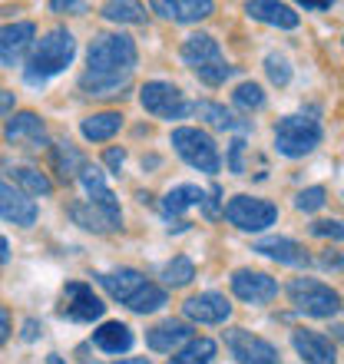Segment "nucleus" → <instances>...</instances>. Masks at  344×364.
I'll use <instances>...</instances> for the list:
<instances>
[{
	"mask_svg": "<svg viewBox=\"0 0 344 364\" xmlns=\"http://www.w3.org/2000/svg\"><path fill=\"white\" fill-rule=\"evenodd\" d=\"M103 163L109 166L113 173H119V169H123V163H126V149H123V146H109V149H106V156H103Z\"/></svg>",
	"mask_w": 344,
	"mask_h": 364,
	"instance_id": "nucleus-40",
	"label": "nucleus"
},
{
	"mask_svg": "<svg viewBox=\"0 0 344 364\" xmlns=\"http://www.w3.org/2000/svg\"><path fill=\"white\" fill-rule=\"evenodd\" d=\"M10 179L20 186L23 196H50L53 182L47 179V173H40L33 166H10Z\"/></svg>",
	"mask_w": 344,
	"mask_h": 364,
	"instance_id": "nucleus-26",
	"label": "nucleus"
},
{
	"mask_svg": "<svg viewBox=\"0 0 344 364\" xmlns=\"http://www.w3.org/2000/svg\"><path fill=\"white\" fill-rule=\"evenodd\" d=\"M139 103L146 113L159 116V119H182L186 113H192V106L182 100V90L166 83V80H153L139 90Z\"/></svg>",
	"mask_w": 344,
	"mask_h": 364,
	"instance_id": "nucleus-8",
	"label": "nucleus"
},
{
	"mask_svg": "<svg viewBox=\"0 0 344 364\" xmlns=\"http://www.w3.org/2000/svg\"><path fill=\"white\" fill-rule=\"evenodd\" d=\"M14 106H17V100H14V93H10V90H0V119H4V116H10V113H14Z\"/></svg>",
	"mask_w": 344,
	"mask_h": 364,
	"instance_id": "nucleus-42",
	"label": "nucleus"
},
{
	"mask_svg": "<svg viewBox=\"0 0 344 364\" xmlns=\"http://www.w3.org/2000/svg\"><path fill=\"white\" fill-rule=\"evenodd\" d=\"M40 335H43V325H40L37 318H27L23 321V341H37Z\"/></svg>",
	"mask_w": 344,
	"mask_h": 364,
	"instance_id": "nucleus-41",
	"label": "nucleus"
},
{
	"mask_svg": "<svg viewBox=\"0 0 344 364\" xmlns=\"http://www.w3.org/2000/svg\"><path fill=\"white\" fill-rule=\"evenodd\" d=\"M83 166H86V159H83V153H80L73 143H57L53 146V169L60 173V179L63 182L77 179Z\"/></svg>",
	"mask_w": 344,
	"mask_h": 364,
	"instance_id": "nucleus-27",
	"label": "nucleus"
},
{
	"mask_svg": "<svg viewBox=\"0 0 344 364\" xmlns=\"http://www.w3.org/2000/svg\"><path fill=\"white\" fill-rule=\"evenodd\" d=\"M212 358H215V341L212 338H195L186 348H179L169 358V364H209Z\"/></svg>",
	"mask_w": 344,
	"mask_h": 364,
	"instance_id": "nucleus-29",
	"label": "nucleus"
},
{
	"mask_svg": "<svg viewBox=\"0 0 344 364\" xmlns=\"http://www.w3.org/2000/svg\"><path fill=\"white\" fill-rule=\"evenodd\" d=\"M205 202V192L199 189V186H176V189L166 192L163 199V212L166 215H182L186 209H192V205H202Z\"/></svg>",
	"mask_w": 344,
	"mask_h": 364,
	"instance_id": "nucleus-28",
	"label": "nucleus"
},
{
	"mask_svg": "<svg viewBox=\"0 0 344 364\" xmlns=\"http://www.w3.org/2000/svg\"><path fill=\"white\" fill-rule=\"evenodd\" d=\"M172 146H176V153H179L192 169H199V173H219L222 169L219 146H215V139H212L209 133H202V129H192V126L172 129Z\"/></svg>",
	"mask_w": 344,
	"mask_h": 364,
	"instance_id": "nucleus-4",
	"label": "nucleus"
},
{
	"mask_svg": "<svg viewBox=\"0 0 344 364\" xmlns=\"http://www.w3.org/2000/svg\"><path fill=\"white\" fill-rule=\"evenodd\" d=\"M0 219L14 222V225H33L37 222V202L27 199L20 189H14L10 182L0 179Z\"/></svg>",
	"mask_w": 344,
	"mask_h": 364,
	"instance_id": "nucleus-15",
	"label": "nucleus"
},
{
	"mask_svg": "<svg viewBox=\"0 0 344 364\" xmlns=\"http://www.w3.org/2000/svg\"><path fill=\"white\" fill-rule=\"evenodd\" d=\"M325 202H328V192L321 189V186H311V189H305V192H298L295 196V209L298 212H318Z\"/></svg>",
	"mask_w": 344,
	"mask_h": 364,
	"instance_id": "nucleus-37",
	"label": "nucleus"
},
{
	"mask_svg": "<svg viewBox=\"0 0 344 364\" xmlns=\"http://www.w3.org/2000/svg\"><path fill=\"white\" fill-rule=\"evenodd\" d=\"M192 338V328L186 321H163V325H156L146 331V345L153 348V351H172V348H179L182 341H189Z\"/></svg>",
	"mask_w": 344,
	"mask_h": 364,
	"instance_id": "nucleus-23",
	"label": "nucleus"
},
{
	"mask_svg": "<svg viewBox=\"0 0 344 364\" xmlns=\"http://www.w3.org/2000/svg\"><path fill=\"white\" fill-rule=\"evenodd\" d=\"M33 40H37V27L30 20L4 23L0 27V70L17 67L20 60L27 57V50L33 47Z\"/></svg>",
	"mask_w": 344,
	"mask_h": 364,
	"instance_id": "nucleus-11",
	"label": "nucleus"
},
{
	"mask_svg": "<svg viewBox=\"0 0 344 364\" xmlns=\"http://www.w3.org/2000/svg\"><path fill=\"white\" fill-rule=\"evenodd\" d=\"M318 143H321V123H318V119H311V116H305V113L278 119L275 149L281 156H288V159H301V156H308Z\"/></svg>",
	"mask_w": 344,
	"mask_h": 364,
	"instance_id": "nucleus-3",
	"label": "nucleus"
},
{
	"mask_svg": "<svg viewBox=\"0 0 344 364\" xmlns=\"http://www.w3.org/2000/svg\"><path fill=\"white\" fill-rule=\"evenodd\" d=\"M153 10L166 20H176V23H195V20L212 17L215 4L212 0H153Z\"/></svg>",
	"mask_w": 344,
	"mask_h": 364,
	"instance_id": "nucleus-17",
	"label": "nucleus"
},
{
	"mask_svg": "<svg viewBox=\"0 0 344 364\" xmlns=\"http://www.w3.org/2000/svg\"><path fill=\"white\" fill-rule=\"evenodd\" d=\"M252 252H258V255H268V259L281 262V265H291V269H305L308 262H311V259H308V252L301 249L295 239H278V235L255 242V249H252Z\"/></svg>",
	"mask_w": 344,
	"mask_h": 364,
	"instance_id": "nucleus-18",
	"label": "nucleus"
},
{
	"mask_svg": "<svg viewBox=\"0 0 344 364\" xmlns=\"http://www.w3.org/2000/svg\"><path fill=\"white\" fill-rule=\"evenodd\" d=\"M232 100H235L239 109H262V106H265V93H262L258 83H239L235 93H232Z\"/></svg>",
	"mask_w": 344,
	"mask_h": 364,
	"instance_id": "nucleus-35",
	"label": "nucleus"
},
{
	"mask_svg": "<svg viewBox=\"0 0 344 364\" xmlns=\"http://www.w3.org/2000/svg\"><path fill=\"white\" fill-rule=\"evenodd\" d=\"M47 364H63V358H60V355H50V361Z\"/></svg>",
	"mask_w": 344,
	"mask_h": 364,
	"instance_id": "nucleus-49",
	"label": "nucleus"
},
{
	"mask_svg": "<svg viewBox=\"0 0 344 364\" xmlns=\"http://www.w3.org/2000/svg\"><path fill=\"white\" fill-rule=\"evenodd\" d=\"M80 182H83V189H86V202L93 205L100 215H103L106 222H109V229H123V209H119V199L113 196V189L106 186V176L96 169V166L86 163L83 169H80L77 176Z\"/></svg>",
	"mask_w": 344,
	"mask_h": 364,
	"instance_id": "nucleus-7",
	"label": "nucleus"
},
{
	"mask_svg": "<svg viewBox=\"0 0 344 364\" xmlns=\"http://www.w3.org/2000/svg\"><path fill=\"white\" fill-rule=\"evenodd\" d=\"M96 282L109 291V295L116 298V301H129V298L139 291V288L146 285V278H143V272H136V269H119V272H100L96 275Z\"/></svg>",
	"mask_w": 344,
	"mask_h": 364,
	"instance_id": "nucleus-19",
	"label": "nucleus"
},
{
	"mask_svg": "<svg viewBox=\"0 0 344 364\" xmlns=\"http://www.w3.org/2000/svg\"><path fill=\"white\" fill-rule=\"evenodd\" d=\"M192 73H195L202 83H209V87H222V83L235 73V67H232V63H225V60H212V63H205V67H199V70H192Z\"/></svg>",
	"mask_w": 344,
	"mask_h": 364,
	"instance_id": "nucleus-34",
	"label": "nucleus"
},
{
	"mask_svg": "<svg viewBox=\"0 0 344 364\" xmlns=\"http://www.w3.org/2000/svg\"><path fill=\"white\" fill-rule=\"evenodd\" d=\"M10 338V315H7V308L0 305V345Z\"/></svg>",
	"mask_w": 344,
	"mask_h": 364,
	"instance_id": "nucleus-44",
	"label": "nucleus"
},
{
	"mask_svg": "<svg viewBox=\"0 0 344 364\" xmlns=\"http://www.w3.org/2000/svg\"><path fill=\"white\" fill-rule=\"evenodd\" d=\"M288 298H291V305L301 315H311V318H331L341 308V295L331 285L318 282V278H295L288 285Z\"/></svg>",
	"mask_w": 344,
	"mask_h": 364,
	"instance_id": "nucleus-5",
	"label": "nucleus"
},
{
	"mask_svg": "<svg viewBox=\"0 0 344 364\" xmlns=\"http://www.w3.org/2000/svg\"><path fill=\"white\" fill-rule=\"evenodd\" d=\"M133 331L123 325V321H103V325L93 331V345L106 355H126L133 348Z\"/></svg>",
	"mask_w": 344,
	"mask_h": 364,
	"instance_id": "nucleus-20",
	"label": "nucleus"
},
{
	"mask_svg": "<svg viewBox=\"0 0 344 364\" xmlns=\"http://www.w3.org/2000/svg\"><path fill=\"white\" fill-rule=\"evenodd\" d=\"M192 109H195L199 119H205V123L215 126V129H249L252 126V123H245V119H239V116H232L225 106L212 103V100H202V103H195Z\"/></svg>",
	"mask_w": 344,
	"mask_h": 364,
	"instance_id": "nucleus-25",
	"label": "nucleus"
},
{
	"mask_svg": "<svg viewBox=\"0 0 344 364\" xmlns=\"http://www.w3.org/2000/svg\"><path fill=\"white\" fill-rule=\"evenodd\" d=\"M182 60L189 63L192 70L205 67V63H212V60H222L219 53V40L212 37V33H192V37L182 40Z\"/></svg>",
	"mask_w": 344,
	"mask_h": 364,
	"instance_id": "nucleus-21",
	"label": "nucleus"
},
{
	"mask_svg": "<svg viewBox=\"0 0 344 364\" xmlns=\"http://www.w3.org/2000/svg\"><path fill=\"white\" fill-rule=\"evenodd\" d=\"M242 153H245V139H232V146H229V169L235 176H242L245 173V166H242Z\"/></svg>",
	"mask_w": 344,
	"mask_h": 364,
	"instance_id": "nucleus-39",
	"label": "nucleus"
},
{
	"mask_svg": "<svg viewBox=\"0 0 344 364\" xmlns=\"http://www.w3.org/2000/svg\"><path fill=\"white\" fill-rule=\"evenodd\" d=\"M103 311H106V305L93 295V288L86 285V282H70V285L63 288V298H60V315L63 318L86 325V321L103 318Z\"/></svg>",
	"mask_w": 344,
	"mask_h": 364,
	"instance_id": "nucleus-10",
	"label": "nucleus"
},
{
	"mask_svg": "<svg viewBox=\"0 0 344 364\" xmlns=\"http://www.w3.org/2000/svg\"><path fill=\"white\" fill-rule=\"evenodd\" d=\"M321 265H325V269H344V259H338V255H331V252H328V255H321Z\"/></svg>",
	"mask_w": 344,
	"mask_h": 364,
	"instance_id": "nucleus-45",
	"label": "nucleus"
},
{
	"mask_svg": "<svg viewBox=\"0 0 344 364\" xmlns=\"http://www.w3.org/2000/svg\"><path fill=\"white\" fill-rule=\"evenodd\" d=\"M103 17L113 20V23H143L146 20V10L139 4H106L103 7Z\"/></svg>",
	"mask_w": 344,
	"mask_h": 364,
	"instance_id": "nucleus-33",
	"label": "nucleus"
},
{
	"mask_svg": "<svg viewBox=\"0 0 344 364\" xmlns=\"http://www.w3.org/2000/svg\"><path fill=\"white\" fill-rule=\"evenodd\" d=\"M119 129H123V116L113 113V109L86 116L83 123H80V133H83V139H90V143H106V139H113Z\"/></svg>",
	"mask_w": 344,
	"mask_h": 364,
	"instance_id": "nucleus-24",
	"label": "nucleus"
},
{
	"mask_svg": "<svg viewBox=\"0 0 344 364\" xmlns=\"http://www.w3.org/2000/svg\"><path fill=\"white\" fill-rule=\"evenodd\" d=\"M335 331H338V338H344V328H335Z\"/></svg>",
	"mask_w": 344,
	"mask_h": 364,
	"instance_id": "nucleus-50",
	"label": "nucleus"
},
{
	"mask_svg": "<svg viewBox=\"0 0 344 364\" xmlns=\"http://www.w3.org/2000/svg\"><path fill=\"white\" fill-rule=\"evenodd\" d=\"M291 345L308 364H335V345L331 338H325L321 331H308V328H298L291 335Z\"/></svg>",
	"mask_w": 344,
	"mask_h": 364,
	"instance_id": "nucleus-16",
	"label": "nucleus"
},
{
	"mask_svg": "<svg viewBox=\"0 0 344 364\" xmlns=\"http://www.w3.org/2000/svg\"><path fill=\"white\" fill-rule=\"evenodd\" d=\"M4 139L20 149H40V146H47V126L37 113H17L4 126Z\"/></svg>",
	"mask_w": 344,
	"mask_h": 364,
	"instance_id": "nucleus-13",
	"label": "nucleus"
},
{
	"mask_svg": "<svg viewBox=\"0 0 344 364\" xmlns=\"http://www.w3.org/2000/svg\"><path fill=\"white\" fill-rule=\"evenodd\" d=\"M67 212H70V219L77 222L80 229H86V232H96V235H103V232H113V229H109V222H106L103 215H100V212L90 205V202H70Z\"/></svg>",
	"mask_w": 344,
	"mask_h": 364,
	"instance_id": "nucleus-30",
	"label": "nucleus"
},
{
	"mask_svg": "<svg viewBox=\"0 0 344 364\" xmlns=\"http://www.w3.org/2000/svg\"><path fill=\"white\" fill-rule=\"evenodd\" d=\"M182 311H186V318L199 321V325H222L232 315V305L229 298L219 295V291H202V295L186 298Z\"/></svg>",
	"mask_w": 344,
	"mask_h": 364,
	"instance_id": "nucleus-14",
	"label": "nucleus"
},
{
	"mask_svg": "<svg viewBox=\"0 0 344 364\" xmlns=\"http://www.w3.org/2000/svg\"><path fill=\"white\" fill-rule=\"evenodd\" d=\"M225 345H229L232 358L239 364H281L278 348L268 345L265 338L245 331V328H229L225 331Z\"/></svg>",
	"mask_w": 344,
	"mask_h": 364,
	"instance_id": "nucleus-9",
	"label": "nucleus"
},
{
	"mask_svg": "<svg viewBox=\"0 0 344 364\" xmlns=\"http://www.w3.org/2000/svg\"><path fill=\"white\" fill-rule=\"evenodd\" d=\"M192 278H195V265H192L186 255H176V259L169 262L163 269V282L169 288H182V285H189Z\"/></svg>",
	"mask_w": 344,
	"mask_h": 364,
	"instance_id": "nucleus-32",
	"label": "nucleus"
},
{
	"mask_svg": "<svg viewBox=\"0 0 344 364\" xmlns=\"http://www.w3.org/2000/svg\"><path fill=\"white\" fill-rule=\"evenodd\" d=\"M136 60H139V50L129 33H100L86 53V73L80 77V90L100 100L126 96Z\"/></svg>",
	"mask_w": 344,
	"mask_h": 364,
	"instance_id": "nucleus-1",
	"label": "nucleus"
},
{
	"mask_svg": "<svg viewBox=\"0 0 344 364\" xmlns=\"http://www.w3.org/2000/svg\"><path fill=\"white\" fill-rule=\"evenodd\" d=\"M245 14L252 20H262V23H272V27L281 30H295L298 27V14L288 4H268V0H252L245 4Z\"/></svg>",
	"mask_w": 344,
	"mask_h": 364,
	"instance_id": "nucleus-22",
	"label": "nucleus"
},
{
	"mask_svg": "<svg viewBox=\"0 0 344 364\" xmlns=\"http://www.w3.org/2000/svg\"><path fill=\"white\" fill-rule=\"evenodd\" d=\"M73 57H77V40H73V33H70L67 27L47 30V33L33 43V50H30L27 67H23V80H27L30 87H43L47 80L63 73V70L73 63Z\"/></svg>",
	"mask_w": 344,
	"mask_h": 364,
	"instance_id": "nucleus-2",
	"label": "nucleus"
},
{
	"mask_svg": "<svg viewBox=\"0 0 344 364\" xmlns=\"http://www.w3.org/2000/svg\"><path fill=\"white\" fill-rule=\"evenodd\" d=\"M225 219L242 232H262L268 225H275L278 205L268 199H252V196H235L225 202Z\"/></svg>",
	"mask_w": 344,
	"mask_h": 364,
	"instance_id": "nucleus-6",
	"label": "nucleus"
},
{
	"mask_svg": "<svg viewBox=\"0 0 344 364\" xmlns=\"http://www.w3.org/2000/svg\"><path fill=\"white\" fill-rule=\"evenodd\" d=\"M311 232H315L318 239H335V242H344V225L338 219H321L311 225Z\"/></svg>",
	"mask_w": 344,
	"mask_h": 364,
	"instance_id": "nucleus-38",
	"label": "nucleus"
},
{
	"mask_svg": "<svg viewBox=\"0 0 344 364\" xmlns=\"http://www.w3.org/2000/svg\"><path fill=\"white\" fill-rule=\"evenodd\" d=\"M50 10H57V14H70V10H86V4H73V0H53Z\"/></svg>",
	"mask_w": 344,
	"mask_h": 364,
	"instance_id": "nucleus-43",
	"label": "nucleus"
},
{
	"mask_svg": "<svg viewBox=\"0 0 344 364\" xmlns=\"http://www.w3.org/2000/svg\"><path fill=\"white\" fill-rule=\"evenodd\" d=\"M166 305V288L153 285V282H146L139 291H136L129 301H126V308L129 311H136V315H146V311H159V308Z\"/></svg>",
	"mask_w": 344,
	"mask_h": 364,
	"instance_id": "nucleus-31",
	"label": "nucleus"
},
{
	"mask_svg": "<svg viewBox=\"0 0 344 364\" xmlns=\"http://www.w3.org/2000/svg\"><path fill=\"white\" fill-rule=\"evenodd\" d=\"M116 364H149V358H119Z\"/></svg>",
	"mask_w": 344,
	"mask_h": 364,
	"instance_id": "nucleus-48",
	"label": "nucleus"
},
{
	"mask_svg": "<svg viewBox=\"0 0 344 364\" xmlns=\"http://www.w3.org/2000/svg\"><path fill=\"white\" fill-rule=\"evenodd\" d=\"M7 255H10V245H7V239H4V235H0V265H4V262H7Z\"/></svg>",
	"mask_w": 344,
	"mask_h": 364,
	"instance_id": "nucleus-47",
	"label": "nucleus"
},
{
	"mask_svg": "<svg viewBox=\"0 0 344 364\" xmlns=\"http://www.w3.org/2000/svg\"><path fill=\"white\" fill-rule=\"evenodd\" d=\"M265 70H268V80H272L275 87H288V83H291V63H288V57H281V53H268Z\"/></svg>",
	"mask_w": 344,
	"mask_h": 364,
	"instance_id": "nucleus-36",
	"label": "nucleus"
},
{
	"mask_svg": "<svg viewBox=\"0 0 344 364\" xmlns=\"http://www.w3.org/2000/svg\"><path fill=\"white\" fill-rule=\"evenodd\" d=\"M301 7L305 10H331V4H328V0H305Z\"/></svg>",
	"mask_w": 344,
	"mask_h": 364,
	"instance_id": "nucleus-46",
	"label": "nucleus"
},
{
	"mask_svg": "<svg viewBox=\"0 0 344 364\" xmlns=\"http://www.w3.org/2000/svg\"><path fill=\"white\" fill-rule=\"evenodd\" d=\"M232 291L235 298L249 301V305H268L278 295V282L265 272H252V269H239L232 275Z\"/></svg>",
	"mask_w": 344,
	"mask_h": 364,
	"instance_id": "nucleus-12",
	"label": "nucleus"
}]
</instances>
